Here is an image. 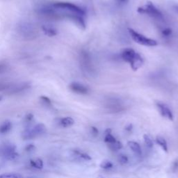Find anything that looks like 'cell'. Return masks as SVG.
Returning <instances> with one entry per match:
<instances>
[{
    "mask_svg": "<svg viewBox=\"0 0 178 178\" xmlns=\"http://www.w3.org/2000/svg\"><path fill=\"white\" fill-rule=\"evenodd\" d=\"M121 58L125 62L129 64L131 68L134 71L141 68L144 63V59L140 54L132 48L124 49L121 53Z\"/></svg>",
    "mask_w": 178,
    "mask_h": 178,
    "instance_id": "obj_1",
    "label": "cell"
},
{
    "mask_svg": "<svg viewBox=\"0 0 178 178\" xmlns=\"http://www.w3.org/2000/svg\"><path fill=\"white\" fill-rule=\"evenodd\" d=\"M143 139H144L145 145H146L148 148H152L153 147V143L152 139H150V137H149L148 134H145L143 136Z\"/></svg>",
    "mask_w": 178,
    "mask_h": 178,
    "instance_id": "obj_19",
    "label": "cell"
},
{
    "mask_svg": "<svg viewBox=\"0 0 178 178\" xmlns=\"http://www.w3.org/2000/svg\"><path fill=\"white\" fill-rule=\"evenodd\" d=\"M33 118H34V116H33V115L31 114H28L27 116H26V121H28V122L31 121V120L32 119H33Z\"/></svg>",
    "mask_w": 178,
    "mask_h": 178,
    "instance_id": "obj_28",
    "label": "cell"
},
{
    "mask_svg": "<svg viewBox=\"0 0 178 178\" xmlns=\"http://www.w3.org/2000/svg\"><path fill=\"white\" fill-rule=\"evenodd\" d=\"M12 127V124L10 121L4 122L1 125H0V133L5 134L9 132Z\"/></svg>",
    "mask_w": 178,
    "mask_h": 178,
    "instance_id": "obj_13",
    "label": "cell"
},
{
    "mask_svg": "<svg viewBox=\"0 0 178 178\" xmlns=\"http://www.w3.org/2000/svg\"><path fill=\"white\" fill-rule=\"evenodd\" d=\"M35 149V146L33 144H29L26 147V150L27 152H31V151H33Z\"/></svg>",
    "mask_w": 178,
    "mask_h": 178,
    "instance_id": "obj_27",
    "label": "cell"
},
{
    "mask_svg": "<svg viewBox=\"0 0 178 178\" xmlns=\"http://www.w3.org/2000/svg\"><path fill=\"white\" fill-rule=\"evenodd\" d=\"M8 66L4 64H0V74H2L7 71Z\"/></svg>",
    "mask_w": 178,
    "mask_h": 178,
    "instance_id": "obj_24",
    "label": "cell"
},
{
    "mask_svg": "<svg viewBox=\"0 0 178 178\" xmlns=\"http://www.w3.org/2000/svg\"><path fill=\"white\" fill-rule=\"evenodd\" d=\"M105 137H104V141L106 143H114L115 141H116V139H115L114 137H113L112 133H109V134H104Z\"/></svg>",
    "mask_w": 178,
    "mask_h": 178,
    "instance_id": "obj_18",
    "label": "cell"
},
{
    "mask_svg": "<svg viewBox=\"0 0 178 178\" xmlns=\"http://www.w3.org/2000/svg\"><path fill=\"white\" fill-rule=\"evenodd\" d=\"M156 142L157 143L158 145H159L160 146L162 147V149H163L165 152H168V145L165 139H164V138L162 137H159V136H157V137H156Z\"/></svg>",
    "mask_w": 178,
    "mask_h": 178,
    "instance_id": "obj_14",
    "label": "cell"
},
{
    "mask_svg": "<svg viewBox=\"0 0 178 178\" xmlns=\"http://www.w3.org/2000/svg\"><path fill=\"white\" fill-rule=\"evenodd\" d=\"M128 146L129 147L130 149L133 151L137 155H141V148L140 145L134 141H129L127 143Z\"/></svg>",
    "mask_w": 178,
    "mask_h": 178,
    "instance_id": "obj_11",
    "label": "cell"
},
{
    "mask_svg": "<svg viewBox=\"0 0 178 178\" xmlns=\"http://www.w3.org/2000/svg\"><path fill=\"white\" fill-rule=\"evenodd\" d=\"M0 178H21V177L18 174L15 173H9V174H4V175H0Z\"/></svg>",
    "mask_w": 178,
    "mask_h": 178,
    "instance_id": "obj_22",
    "label": "cell"
},
{
    "mask_svg": "<svg viewBox=\"0 0 178 178\" xmlns=\"http://www.w3.org/2000/svg\"><path fill=\"white\" fill-rule=\"evenodd\" d=\"M162 35L165 36V37H169L172 34V30L169 28H165L162 31Z\"/></svg>",
    "mask_w": 178,
    "mask_h": 178,
    "instance_id": "obj_23",
    "label": "cell"
},
{
    "mask_svg": "<svg viewBox=\"0 0 178 178\" xmlns=\"http://www.w3.org/2000/svg\"><path fill=\"white\" fill-rule=\"evenodd\" d=\"M74 121L73 118L70 117L63 118L62 119H61L60 120V125L62 126L63 127H65V128L71 127L72 125H74Z\"/></svg>",
    "mask_w": 178,
    "mask_h": 178,
    "instance_id": "obj_12",
    "label": "cell"
},
{
    "mask_svg": "<svg viewBox=\"0 0 178 178\" xmlns=\"http://www.w3.org/2000/svg\"><path fill=\"white\" fill-rule=\"evenodd\" d=\"M70 89L74 93L80 95H85L89 93V89L85 85L79 82H72L70 84Z\"/></svg>",
    "mask_w": 178,
    "mask_h": 178,
    "instance_id": "obj_8",
    "label": "cell"
},
{
    "mask_svg": "<svg viewBox=\"0 0 178 178\" xmlns=\"http://www.w3.org/2000/svg\"><path fill=\"white\" fill-rule=\"evenodd\" d=\"M1 97H0V101H1Z\"/></svg>",
    "mask_w": 178,
    "mask_h": 178,
    "instance_id": "obj_33",
    "label": "cell"
},
{
    "mask_svg": "<svg viewBox=\"0 0 178 178\" xmlns=\"http://www.w3.org/2000/svg\"><path fill=\"white\" fill-rule=\"evenodd\" d=\"M41 100L43 101V102L45 103V104L51 105V101H50V99L48 98V97H45V96L41 97Z\"/></svg>",
    "mask_w": 178,
    "mask_h": 178,
    "instance_id": "obj_25",
    "label": "cell"
},
{
    "mask_svg": "<svg viewBox=\"0 0 178 178\" xmlns=\"http://www.w3.org/2000/svg\"><path fill=\"white\" fill-rule=\"evenodd\" d=\"M137 12L140 14L148 15L150 18L155 19L157 20H162L164 19L163 14L161 12V11L150 1L147 2V4L142 6L139 7L138 9Z\"/></svg>",
    "mask_w": 178,
    "mask_h": 178,
    "instance_id": "obj_2",
    "label": "cell"
},
{
    "mask_svg": "<svg viewBox=\"0 0 178 178\" xmlns=\"http://www.w3.org/2000/svg\"><path fill=\"white\" fill-rule=\"evenodd\" d=\"M120 1H122V2H125V1H127V0H119Z\"/></svg>",
    "mask_w": 178,
    "mask_h": 178,
    "instance_id": "obj_32",
    "label": "cell"
},
{
    "mask_svg": "<svg viewBox=\"0 0 178 178\" xmlns=\"http://www.w3.org/2000/svg\"><path fill=\"white\" fill-rule=\"evenodd\" d=\"M129 30V35L132 40L135 43L141 45L146 46V47H154L158 45L157 41L155 40L152 39V38H148L146 36L143 35V34H139V32L136 31L135 30L132 29H128Z\"/></svg>",
    "mask_w": 178,
    "mask_h": 178,
    "instance_id": "obj_4",
    "label": "cell"
},
{
    "mask_svg": "<svg viewBox=\"0 0 178 178\" xmlns=\"http://www.w3.org/2000/svg\"><path fill=\"white\" fill-rule=\"evenodd\" d=\"M81 64L83 68L85 70L89 71L91 70L90 69L91 68V57L89 53L86 51H81Z\"/></svg>",
    "mask_w": 178,
    "mask_h": 178,
    "instance_id": "obj_9",
    "label": "cell"
},
{
    "mask_svg": "<svg viewBox=\"0 0 178 178\" xmlns=\"http://www.w3.org/2000/svg\"><path fill=\"white\" fill-rule=\"evenodd\" d=\"M91 133L93 134V135L94 136H97L98 135V129H97L96 127H91Z\"/></svg>",
    "mask_w": 178,
    "mask_h": 178,
    "instance_id": "obj_26",
    "label": "cell"
},
{
    "mask_svg": "<svg viewBox=\"0 0 178 178\" xmlns=\"http://www.w3.org/2000/svg\"><path fill=\"white\" fill-rule=\"evenodd\" d=\"M46 132V127L43 124H38L32 129H26L22 133V138L24 140H29L41 135Z\"/></svg>",
    "mask_w": 178,
    "mask_h": 178,
    "instance_id": "obj_5",
    "label": "cell"
},
{
    "mask_svg": "<svg viewBox=\"0 0 178 178\" xmlns=\"http://www.w3.org/2000/svg\"><path fill=\"white\" fill-rule=\"evenodd\" d=\"M175 10L177 11V12L178 13V6H175Z\"/></svg>",
    "mask_w": 178,
    "mask_h": 178,
    "instance_id": "obj_31",
    "label": "cell"
},
{
    "mask_svg": "<svg viewBox=\"0 0 178 178\" xmlns=\"http://www.w3.org/2000/svg\"><path fill=\"white\" fill-rule=\"evenodd\" d=\"M30 164L32 167L37 168V169H41L43 167V162L41 159H36L31 160Z\"/></svg>",
    "mask_w": 178,
    "mask_h": 178,
    "instance_id": "obj_15",
    "label": "cell"
},
{
    "mask_svg": "<svg viewBox=\"0 0 178 178\" xmlns=\"http://www.w3.org/2000/svg\"><path fill=\"white\" fill-rule=\"evenodd\" d=\"M18 31L20 35L26 40H33L38 36L36 29L30 22H22L18 24Z\"/></svg>",
    "mask_w": 178,
    "mask_h": 178,
    "instance_id": "obj_3",
    "label": "cell"
},
{
    "mask_svg": "<svg viewBox=\"0 0 178 178\" xmlns=\"http://www.w3.org/2000/svg\"><path fill=\"white\" fill-rule=\"evenodd\" d=\"M118 161L122 165H125L128 163L129 162V159H128V157L125 154H120L119 157H118Z\"/></svg>",
    "mask_w": 178,
    "mask_h": 178,
    "instance_id": "obj_21",
    "label": "cell"
},
{
    "mask_svg": "<svg viewBox=\"0 0 178 178\" xmlns=\"http://www.w3.org/2000/svg\"><path fill=\"white\" fill-rule=\"evenodd\" d=\"M122 147H123V145H122V143L120 141H116L114 143H109V148L114 151L120 150V149L122 148Z\"/></svg>",
    "mask_w": 178,
    "mask_h": 178,
    "instance_id": "obj_16",
    "label": "cell"
},
{
    "mask_svg": "<svg viewBox=\"0 0 178 178\" xmlns=\"http://www.w3.org/2000/svg\"><path fill=\"white\" fill-rule=\"evenodd\" d=\"M74 153H75L76 154H77V155H79L80 157L83 159L84 160H86V161L91 160V156L89 155V154H86V153H82L79 152V151H74Z\"/></svg>",
    "mask_w": 178,
    "mask_h": 178,
    "instance_id": "obj_20",
    "label": "cell"
},
{
    "mask_svg": "<svg viewBox=\"0 0 178 178\" xmlns=\"http://www.w3.org/2000/svg\"><path fill=\"white\" fill-rule=\"evenodd\" d=\"M132 127H133L132 125V124H129V125H128V126H127V127H125V129L128 132H130L132 129Z\"/></svg>",
    "mask_w": 178,
    "mask_h": 178,
    "instance_id": "obj_29",
    "label": "cell"
},
{
    "mask_svg": "<svg viewBox=\"0 0 178 178\" xmlns=\"http://www.w3.org/2000/svg\"><path fill=\"white\" fill-rule=\"evenodd\" d=\"M15 146L12 144H6L0 148V153L9 160H13L18 157V154L15 152Z\"/></svg>",
    "mask_w": 178,
    "mask_h": 178,
    "instance_id": "obj_6",
    "label": "cell"
},
{
    "mask_svg": "<svg viewBox=\"0 0 178 178\" xmlns=\"http://www.w3.org/2000/svg\"><path fill=\"white\" fill-rule=\"evenodd\" d=\"M42 29L43 32L45 34V35L49 36V37H52V36H56L57 34V31L54 26L49 25V24H45L42 26Z\"/></svg>",
    "mask_w": 178,
    "mask_h": 178,
    "instance_id": "obj_10",
    "label": "cell"
},
{
    "mask_svg": "<svg viewBox=\"0 0 178 178\" xmlns=\"http://www.w3.org/2000/svg\"><path fill=\"white\" fill-rule=\"evenodd\" d=\"M157 107L159 112L163 117L168 118L170 120H173V114L171 110L167 105L162 102L157 103Z\"/></svg>",
    "mask_w": 178,
    "mask_h": 178,
    "instance_id": "obj_7",
    "label": "cell"
},
{
    "mask_svg": "<svg viewBox=\"0 0 178 178\" xmlns=\"http://www.w3.org/2000/svg\"><path fill=\"white\" fill-rule=\"evenodd\" d=\"M97 178H104V177H103V176H102V175H99L98 177H97Z\"/></svg>",
    "mask_w": 178,
    "mask_h": 178,
    "instance_id": "obj_30",
    "label": "cell"
},
{
    "mask_svg": "<svg viewBox=\"0 0 178 178\" xmlns=\"http://www.w3.org/2000/svg\"><path fill=\"white\" fill-rule=\"evenodd\" d=\"M113 164L109 160L102 161V163L100 164V167L104 170H109L113 168Z\"/></svg>",
    "mask_w": 178,
    "mask_h": 178,
    "instance_id": "obj_17",
    "label": "cell"
}]
</instances>
